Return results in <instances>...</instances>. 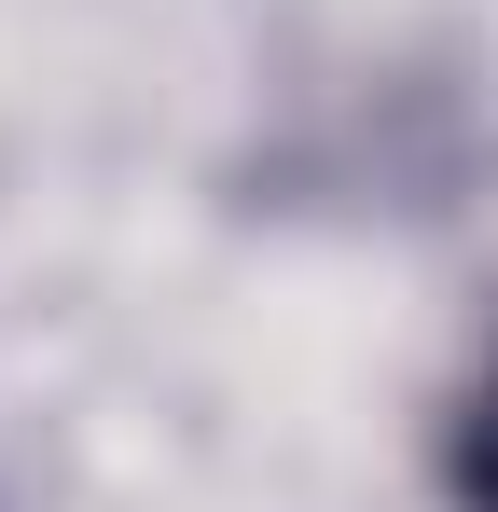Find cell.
Returning <instances> with one entry per match:
<instances>
[{
  "mask_svg": "<svg viewBox=\"0 0 498 512\" xmlns=\"http://www.w3.org/2000/svg\"><path fill=\"white\" fill-rule=\"evenodd\" d=\"M457 512H498V360L471 374V402H457Z\"/></svg>",
  "mask_w": 498,
  "mask_h": 512,
  "instance_id": "obj_1",
  "label": "cell"
}]
</instances>
